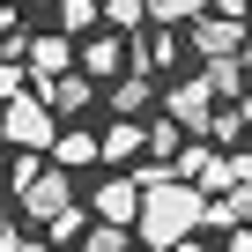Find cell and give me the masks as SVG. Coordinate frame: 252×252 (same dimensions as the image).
I'll list each match as a JSON object with an SVG mask.
<instances>
[{
	"label": "cell",
	"mask_w": 252,
	"mask_h": 252,
	"mask_svg": "<svg viewBox=\"0 0 252 252\" xmlns=\"http://www.w3.org/2000/svg\"><path fill=\"white\" fill-rule=\"evenodd\" d=\"M200 193L193 186H178V178H163V186H149L141 193V208H134V222H141V245L149 252H171V245H186L193 230H200Z\"/></svg>",
	"instance_id": "obj_1"
},
{
	"label": "cell",
	"mask_w": 252,
	"mask_h": 252,
	"mask_svg": "<svg viewBox=\"0 0 252 252\" xmlns=\"http://www.w3.org/2000/svg\"><path fill=\"white\" fill-rule=\"evenodd\" d=\"M52 134H60V119H52L37 96H8V104H0V141H15L23 156L52 149Z\"/></svg>",
	"instance_id": "obj_2"
},
{
	"label": "cell",
	"mask_w": 252,
	"mask_h": 252,
	"mask_svg": "<svg viewBox=\"0 0 252 252\" xmlns=\"http://www.w3.org/2000/svg\"><path fill=\"white\" fill-rule=\"evenodd\" d=\"M163 119L178 126V134H208V119H215V96H208V82L193 74V82H171V96H163Z\"/></svg>",
	"instance_id": "obj_3"
},
{
	"label": "cell",
	"mask_w": 252,
	"mask_h": 252,
	"mask_svg": "<svg viewBox=\"0 0 252 252\" xmlns=\"http://www.w3.org/2000/svg\"><path fill=\"white\" fill-rule=\"evenodd\" d=\"M15 200H23V215H30V222H52L60 208H74V178L45 163V171H37V178H30L23 193H15Z\"/></svg>",
	"instance_id": "obj_4"
},
{
	"label": "cell",
	"mask_w": 252,
	"mask_h": 252,
	"mask_svg": "<svg viewBox=\"0 0 252 252\" xmlns=\"http://www.w3.org/2000/svg\"><path fill=\"white\" fill-rule=\"evenodd\" d=\"M193 52H200V67H208V60H245V23L193 15Z\"/></svg>",
	"instance_id": "obj_5"
},
{
	"label": "cell",
	"mask_w": 252,
	"mask_h": 252,
	"mask_svg": "<svg viewBox=\"0 0 252 252\" xmlns=\"http://www.w3.org/2000/svg\"><path fill=\"white\" fill-rule=\"evenodd\" d=\"M134 208H141L134 178H104V186H96V222H111V230H134Z\"/></svg>",
	"instance_id": "obj_6"
},
{
	"label": "cell",
	"mask_w": 252,
	"mask_h": 252,
	"mask_svg": "<svg viewBox=\"0 0 252 252\" xmlns=\"http://www.w3.org/2000/svg\"><path fill=\"white\" fill-rule=\"evenodd\" d=\"M178 52H186V45H178V30H149L126 60H134V74H163V67H178Z\"/></svg>",
	"instance_id": "obj_7"
},
{
	"label": "cell",
	"mask_w": 252,
	"mask_h": 252,
	"mask_svg": "<svg viewBox=\"0 0 252 252\" xmlns=\"http://www.w3.org/2000/svg\"><path fill=\"white\" fill-rule=\"evenodd\" d=\"M89 96H96V82H82V74L67 67V74H52V82H45V96H37V104L60 119V111H89Z\"/></svg>",
	"instance_id": "obj_8"
},
{
	"label": "cell",
	"mask_w": 252,
	"mask_h": 252,
	"mask_svg": "<svg viewBox=\"0 0 252 252\" xmlns=\"http://www.w3.org/2000/svg\"><path fill=\"white\" fill-rule=\"evenodd\" d=\"M52 163H60V171L96 163V134H82V126H60V134H52Z\"/></svg>",
	"instance_id": "obj_9"
},
{
	"label": "cell",
	"mask_w": 252,
	"mask_h": 252,
	"mask_svg": "<svg viewBox=\"0 0 252 252\" xmlns=\"http://www.w3.org/2000/svg\"><path fill=\"white\" fill-rule=\"evenodd\" d=\"M200 82H208V96H215V104H237V96H245V60H208V67H200Z\"/></svg>",
	"instance_id": "obj_10"
},
{
	"label": "cell",
	"mask_w": 252,
	"mask_h": 252,
	"mask_svg": "<svg viewBox=\"0 0 252 252\" xmlns=\"http://www.w3.org/2000/svg\"><path fill=\"white\" fill-rule=\"evenodd\" d=\"M134 156H141V119H119L96 141V163H134Z\"/></svg>",
	"instance_id": "obj_11"
},
{
	"label": "cell",
	"mask_w": 252,
	"mask_h": 252,
	"mask_svg": "<svg viewBox=\"0 0 252 252\" xmlns=\"http://www.w3.org/2000/svg\"><path fill=\"white\" fill-rule=\"evenodd\" d=\"M245 208H252V200H245V186H230L222 200H208V208H200V230H245Z\"/></svg>",
	"instance_id": "obj_12"
},
{
	"label": "cell",
	"mask_w": 252,
	"mask_h": 252,
	"mask_svg": "<svg viewBox=\"0 0 252 252\" xmlns=\"http://www.w3.org/2000/svg\"><path fill=\"white\" fill-rule=\"evenodd\" d=\"M119 60H126V45H119V37H89V45H82V67H74V74H82V82H96V74H111Z\"/></svg>",
	"instance_id": "obj_13"
},
{
	"label": "cell",
	"mask_w": 252,
	"mask_h": 252,
	"mask_svg": "<svg viewBox=\"0 0 252 252\" xmlns=\"http://www.w3.org/2000/svg\"><path fill=\"white\" fill-rule=\"evenodd\" d=\"M149 96H156V82H149V74H126V82L111 89V111H119V119H141V111H149Z\"/></svg>",
	"instance_id": "obj_14"
},
{
	"label": "cell",
	"mask_w": 252,
	"mask_h": 252,
	"mask_svg": "<svg viewBox=\"0 0 252 252\" xmlns=\"http://www.w3.org/2000/svg\"><path fill=\"white\" fill-rule=\"evenodd\" d=\"M200 141H222V156L245 141V104H215V119H208V134Z\"/></svg>",
	"instance_id": "obj_15"
},
{
	"label": "cell",
	"mask_w": 252,
	"mask_h": 252,
	"mask_svg": "<svg viewBox=\"0 0 252 252\" xmlns=\"http://www.w3.org/2000/svg\"><path fill=\"white\" fill-rule=\"evenodd\" d=\"M96 15L111 30H141V0H96Z\"/></svg>",
	"instance_id": "obj_16"
},
{
	"label": "cell",
	"mask_w": 252,
	"mask_h": 252,
	"mask_svg": "<svg viewBox=\"0 0 252 252\" xmlns=\"http://www.w3.org/2000/svg\"><path fill=\"white\" fill-rule=\"evenodd\" d=\"M134 237L126 230H111V222H96V230H82V252H126Z\"/></svg>",
	"instance_id": "obj_17"
},
{
	"label": "cell",
	"mask_w": 252,
	"mask_h": 252,
	"mask_svg": "<svg viewBox=\"0 0 252 252\" xmlns=\"http://www.w3.org/2000/svg\"><path fill=\"white\" fill-rule=\"evenodd\" d=\"M96 23V0H60V37L67 30H89Z\"/></svg>",
	"instance_id": "obj_18"
},
{
	"label": "cell",
	"mask_w": 252,
	"mask_h": 252,
	"mask_svg": "<svg viewBox=\"0 0 252 252\" xmlns=\"http://www.w3.org/2000/svg\"><path fill=\"white\" fill-rule=\"evenodd\" d=\"M8 96H23V67H15V60H0V104H8Z\"/></svg>",
	"instance_id": "obj_19"
},
{
	"label": "cell",
	"mask_w": 252,
	"mask_h": 252,
	"mask_svg": "<svg viewBox=\"0 0 252 252\" xmlns=\"http://www.w3.org/2000/svg\"><path fill=\"white\" fill-rule=\"evenodd\" d=\"M222 252H252V245H245V230H230V237H222Z\"/></svg>",
	"instance_id": "obj_20"
},
{
	"label": "cell",
	"mask_w": 252,
	"mask_h": 252,
	"mask_svg": "<svg viewBox=\"0 0 252 252\" xmlns=\"http://www.w3.org/2000/svg\"><path fill=\"white\" fill-rule=\"evenodd\" d=\"M126 252H149V245H126Z\"/></svg>",
	"instance_id": "obj_21"
},
{
	"label": "cell",
	"mask_w": 252,
	"mask_h": 252,
	"mask_svg": "<svg viewBox=\"0 0 252 252\" xmlns=\"http://www.w3.org/2000/svg\"><path fill=\"white\" fill-rule=\"evenodd\" d=\"M23 8H37V0H23Z\"/></svg>",
	"instance_id": "obj_22"
},
{
	"label": "cell",
	"mask_w": 252,
	"mask_h": 252,
	"mask_svg": "<svg viewBox=\"0 0 252 252\" xmlns=\"http://www.w3.org/2000/svg\"><path fill=\"white\" fill-rule=\"evenodd\" d=\"M0 8H8V0H0Z\"/></svg>",
	"instance_id": "obj_23"
},
{
	"label": "cell",
	"mask_w": 252,
	"mask_h": 252,
	"mask_svg": "<svg viewBox=\"0 0 252 252\" xmlns=\"http://www.w3.org/2000/svg\"><path fill=\"white\" fill-rule=\"evenodd\" d=\"M200 8H208V0H200Z\"/></svg>",
	"instance_id": "obj_24"
}]
</instances>
